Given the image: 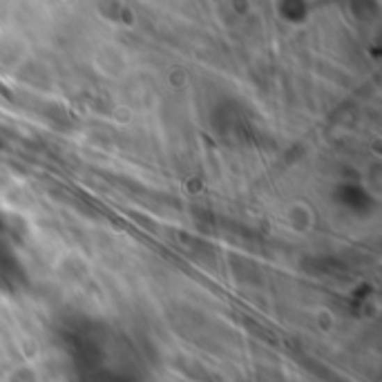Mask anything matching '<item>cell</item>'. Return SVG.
<instances>
[]
</instances>
